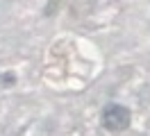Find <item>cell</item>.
I'll return each instance as SVG.
<instances>
[{"label":"cell","instance_id":"cell-1","mask_svg":"<svg viewBox=\"0 0 150 136\" xmlns=\"http://www.w3.org/2000/svg\"><path fill=\"white\" fill-rule=\"evenodd\" d=\"M100 120H103L105 129H109V132H123V129L130 127L132 116H130V109H127V107L112 102V104H107V107L103 109Z\"/></svg>","mask_w":150,"mask_h":136}]
</instances>
